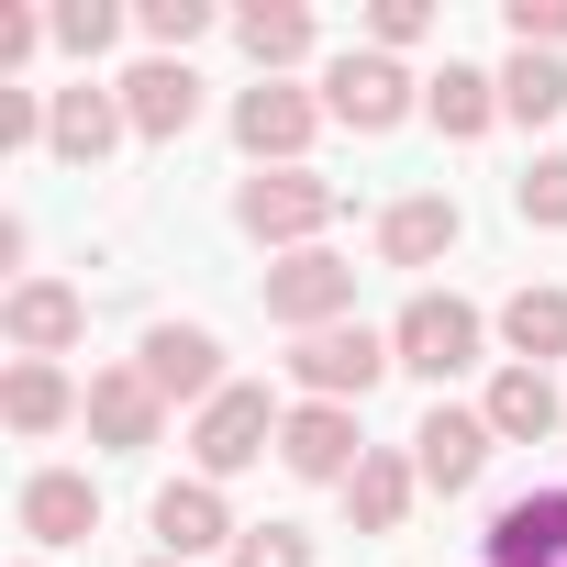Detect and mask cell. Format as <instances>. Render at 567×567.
<instances>
[{
  "label": "cell",
  "mask_w": 567,
  "mask_h": 567,
  "mask_svg": "<svg viewBox=\"0 0 567 567\" xmlns=\"http://www.w3.org/2000/svg\"><path fill=\"white\" fill-rule=\"evenodd\" d=\"M478 334H489V323H478V301H456V290H412V301H401V323H390V357H401L412 379H434V390H445L456 368H478Z\"/></svg>",
  "instance_id": "1"
},
{
  "label": "cell",
  "mask_w": 567,
  "mask_h": 567,
  "mask_svg": "<svg viewBox=\"0 0 567 567\" xmlns=\"http://www.w3.org/2000/svg\"><path fill=\"white\" fill-rule=\"evenodd\" d=\"M334 212H346V189L312 178V167H267V178L234 189V223H245L256 245H301V256H312V234H323Z\"/></svg>",
  "instance_id": "2"
},
{
  "label": "cell",
  "mask_w": 567,
  "mask_h": 567,
  "mask_svg": "<svg viewBox=\"0 0 567 567\" xmlns=\"http://www.w3.org/2000/svg\"><path fill=\"white\" fill-rule=\"evenodd\" d=\"M278 423H290V412H278L267 390H245V379H234V390H223V401L189 423V456H200V478H212V489H223V478H245V467L278 445Z\"/></svg>",
  "instance_id": "3"
},
{
  "label": "cell",
  "mask_w": 567,
  "mask_h": 567,
  "mask_svg": "<svg viewBox=\"0 0 567 567\" xmlns=\"http://www.w3.org/2000/svg\"><path fill=\"white\" fill-rule=\"evenodd\" d=\"M401 357H390V334H368V323H334V334H301V357H290V379H301V401H368L379 379H390Z\"/></svg>",
  "instance_id": "4"
},
{
  "label": "cell",
  "mask_w": 567,
  "mask_h": 567,
  "mask_svg": "<svg viewBox=\"0 0 567 567\" xmlns=\"http://www.w3.org/2000/svg\"><path fill=\"white\" fill-rule=\"evenodd\" d=\"M357 312V267L334 256V245H312V256H290V267H267V323H290V334H334Z\"/></svg>",
  "instance_id": "5"
},
{
  "label": "cell",
  "mask_w": 567,
  "mask_h": 567,
  "mask_svg": "<svg viewBox=\"0 0 567 567\" xmlns=\"http://www.w3.org/2000/svg\"><path fill=\"white\" fill-rule=\"evenodd\" d=\"M323 112H334V123H357V134H390V123L412 112V68H401V56H379V45H346V56L323 68Z\"/></svg>",
  "instance_id": "6"
},
{
  "label": "cell",
  "mask_w": 567,
  "mask_h": 567,
  "mask_svg": "<svg viewBox=\"0 0 567 567\" xmlns=\"http://www.w3.org/2000/svg\"><path fill=\"white\" fill-rule=\"evenodd\" d=\"M278 467H290V478H323V489H346V478L368 467L357 412H346V401H301L290 423H278Z\"/></svg>",
  "instance_id": "7"
},
{
  "label": "cell",
  "mask_w": 567,
  "mask_h": 567,
  "mask_svg": "<svg viewBox=\"0 0 567 567\" xmlns=\"http://www.w3.org/2000/svg\"><path fill=\"white\" fill-rule=\"evenodd\" d=\"M79 423H90V445H112V456H145V445L167 434V401H156V379H145V368H90V401H79Z\"/></svg>",
  "instance_id": "8"
},
{
  "label": "cell",
  "mask_w": 567,
  "mask_h": 567,
  "mask_svg": "<svg viewBox=\"0 0 567 567\" xmlns=\"http://www.w3.org/2000/svg\"><path fill=\"white\" fill-rule=\"evenodd\" d=\"M489 445H501V434H489V412H456V401H434V412L412 423V478L456 501V489H478Z\"/></svg>",
  "instance_id": "9"
},
{
  "label": "cell",
  "mask_w": 567,
  "mask_h": 567,
  "mask_svg": "<svg viewBox=\"0 0 567 567\" xmlns=\"http://www.w3.org/2000/svg\"><path fill=\"white\" fill-rule=\"evenodd\" d=\"M312 123H323V101H312V90H290V79H256V90L234 101V145H245L256 167H301Z\"/></svg>",
  "instance_id": "10"
},
{
  "label": "cell",
  "mask_w": 567,
  "mask_h": 567,
  "mask_svg": "<svg viewBox=\"0 0 567 567\" xmlns=\"http://www.w3.org/2000/svg\"><path fill=\"white\" fill-rule=\"evenodd\" d=\"M134 368L156 379V401H200V412L234 390V379H223V346H212L200 323H156V334L134 346Z\"/></svg>",
  "instance_id": "11"
},
{
  "label": "cell",
  "mask_w": 567,
  "mask_h": 567,
  "mask_svg": "<svg viewBox=\"0 0 567 567\" xmlns=\"http://www.w3.org/2000/svg\"><path fill=\"white\" fill-rule=\"evenodd\" d=\"M123 123H134L145 145H178V134L200 123V79H189V56H145V68L123 79Z\"/></svg>",
  "instance_id": "12"
},
{
  "label": "cell",
  "mask_w": 567,
  "mask_h": 567,
  "mask_svg": "<svg viewBox=\"0 0 567 567\" xmlns=\"http://www.w3.org/2000/svg\"><path fill=\"white\" fill-rule=\"evenodd\" d=\"M0 334H12L23 357H68V346L90 334V301L68 290V278H23V290L0 301Z\"/></svg>",
  "instance_id": "13"
},
{
  "label": "cell",
  "mask_w": 567,
  "mask_h": 567,
  "mask_svg": "<svg viewBox=\"0 0 567 567\" xmlns=\"http://www.w3.org/2000/svg\"><path fill=\"white\" fill-rule=\"evenodd\" d=\"M145 523H156V545H167V556H178V567H189V556H212V545H234V534H245V523H234V512H223V489H212V478H167V489H156V512H145Z\"/></svg>",
  "instance_id": "14"
},
{
  "label": "cell",
  "mask_w": 567,
  "mask_h": 567,
  "mask_svg": "<svg viewBox=\"0 0 567 567\" xmlns=\"http://www.w3.org/2000/svg\"><path fill=\"white\" fill-rule=\"evenodd\" d=\"M123 134H134V123H123V90H56V112H45V145H56L68 167H101Z\"/></svg>",
  "instance_id": "15"
},
{
  "label": "cell",
  "mask_w": 567,
  "mask_h": 567,
  "mask_svg": "<svg viewBox=\"0 0 567 567\" xmlns=\"http://www.w3.org/2000/svg\"><path fill=\"white\" fill-rule=\"evenodd\" d=\"M478 412H489V434H501V445H545V434H567V401H556V379H545V368H501Z\"/></svg>",
  "instance_id": "16"
},
{
  "label": "cell",
  "mask_w": 567,
  "mask_h": 567,
  "mask_svg": "<svg viewBox=\"0 0 567 567\" xmlns=\"http://www.w3.org/2000/svg\"><path fill=\"white\" fill-rule=\"evenodd\" d=\"M23 534H34V545H79V534H101V489H90L79 467H34V478H23Z\"/></svg>",
  "instance_id": "17"
},
{
  "label": "cell",
  "mask_w": 567,
  "mask_h": 567,
  "mask_svg": "<svg viewBox=\"0 0 567 567\" xmlns=\"http://www.w3.org/2000/svg\"><path fill=\"white\" fill-rule=\"evenodd\" d=\"M445 245H456V200H445V189H412V200L379 212V256H390V267H434Z\"/></svg>",
  "instance_id": "18"
},
{
  "label": "cell",
  "mask_w": 567,
  "mask_h": 567,
  "mask_svg": "<svg viewBox=\"0 0 567 567\" xmlns=\"http://www.w3.org/2000/svg\"><path fill=\"white\" fill-rule=\"evenodd\" d=\"M412 489H423V478H412V456L368 445V467L346 478V523H357V534H401V523H412Z\"/></svg>",
  "instance_id": "19"
},
{
  "label": "cell",
  "mask_w": 567,
  "mask_h": 567,
  "mask_svg": "<svg viewBox=\"0 0 567 567\" xmlns=\"http://www.w3.org/2000/svg\"><path fill=\"white\" fill-rule=\"evenodd\" d=\"M79 401H90V390H68L56 357H12V379H0V412H12V434H56Z\"/></svg>",
  "instance_id": "20"
},
{
  "label": "cell",
  "mask_w": 567,
  "mask_h": 567,
  "mask_svg": "<svg viewBox=\"0 0 567 567\" xmlns=\"http://www.w3.org/2000/svg\"><path fill=\"white\" fill-rule=\"evenodd\" d=\"M501 346H512V368H556L567 357V290H534L523 278V290L501 301Z\"/></svg>",
  "instance_id": "21"
},
{
  "label": "cell",
  "mask_w": 567,
  "mask_h": 567,
  "mask_svg": "<svg viewBox=\"0 0 567 567\" xmlns=\"http://www.w3.org/2000/svg\"><path fill=\"white\" fill-rule=\"evenodd\" d=\"M234 45L256 56V79H278V68L312 56V12L301 0H256V12H234Z\"/></svg>",
  "instance_id": "22"
},
{
  "label": "cell",
  "mask_w": 567,
  "mask_h": 567,
  "mask_svg": "<svg viewBox=\"0 0 567 567\" xmlns=\"http://www.w3.org/2000/svg\"><path fill=\"white\" fill-rule=\"evenodd\" d=\"M423 112L467 145V134H489V123H501V79H478V68H456V56H445V79H423Z\"/></svg>",
  "instance_id": "23"
},
{
  "label": "cell",
  "mask_w": 567,
  "mask_h": 567,
  "mask_svg": "<svg viewBox=\"0 0 567 567\" xmlns=\"http://www.w3.org/2000/svg\"><path fill=\"white\" fill-rule=\"evenodd\" d=\"M489 556H567V489H534L489 523Z\"/></svg>",
  "instance_id": "24"
},
{
  "label": "cell",
  "mask_w": 567,
  "mask_h": 567,
  "mask_svg": "<svg viewBox=\"0 0 567 567\" xmlns=\"http://www.w3.org/2000/svg\"><path fill=\"white\" fill-rule=\"evenodd\" d=\"M501 112H512V123H556V112H567V68H556V56H512V68H501Z\"/></svg>",
  "instance_id": "25"
},
{
  "label": "cell",
  "mask_w": 567,
  "mask_h": 567,
  "mask_svg": "<svg viewBox=\"0 0 567 567\" xmlns=\"http://www.w3.org/2000/svg\"><path fill=\"white\" fill-rule=\"evenodd\" d=\"M512 212L545 223V234H567V156H534V167L512 178Z\"/></svg>",
  "instance_id": "26"
},
{
  "label": "cell",
  "mask_w": 567,
  "mask_h": 567,
  "mask_svg": "<svg viewBox=\"0 0 567 567\" xmlns=\"http://www.w3.org/2000/svg\"><path fill=\"white\" fill-rule=\"evenodd\" d=\"M234 567H312V534L301 523H245L234 534Z\"/></svg>",
  "instance_id": "27"
},
{
  "label": "cell",
  "mask_w": 567,
  "mask_h": 567,
  "mask_svg": "<svg viewBox=\"0 0 567 567\" xmlns=\"http://www.w3.org/2000/svg\"><path fill=\"white\" fill-rule=\"evenodd\" d=\"M145 34H156V56H189L212 34V12H200V0H145Z\"/></svg>",
  "instance_id": "28"
},
{
  "label": "cell",
  "mask_w": 567,
  "mask_h": 567,
  "mask_svg": "<svg viewBox=\"0 0 567 567\" xmlns=\"http://www.w3.org/2000/svg\"><path fill=\"white\" fill-rule=\"evenodd\" d=\"M501 23H512V45H523V56H556V45H567V0H512Z\"/></svg>",
  "instance_id": "29"
},
{
  "label": "cell",
  "mask_w": 567,
  "mask_h": 567,
  "mask_svg": "<svg viewBox=\"0 0 567 567\" xmlns=\"http://www.w3.org/2000/svg\"><path fill=\"white\" fill-rule=\"evenodd\" d=\"M112 34H123V12H112V0H68V12H56V45H68V56H101Z\"/></svg>",
  "instance_id": "30"
},
{
  "label": "cell",
  "mask_w": 567,
  "mask_h": 567,
  "mask_svg": "<svg viewBox=\"0 0 567 567\" xmlns=\"http://www.w3.org/2000/svg\"><path fill=\"white\" fill-rule=\"evenodd\" d=\"M368 34H379V56H401V45H423V34H434V12H423V0H379Z\"/></svg>",
  "instance_id": "31"
},
{
  "label": "cell",
  "mask_w": 567,
  "mask_h": 567,
  "mask_svg": "<svg viewBox=\"0 0 567 567\" xmlns=\"http://www.w3.org/2000/svg\"><path fill=\"white\" fill-rule=\"evenodd\" d=\"M45 112H56V101H34V90H0V145H34V134H45Z\"/></svg>",
  "instance_id": "32"
},
{
  "label": "cell",
  "mask_w": 567,
  "mask_h": 567,
  "mask_svg": "<svg viewBox=\"0 0 567 567\" xmlns=\"http://www.w3.org/2000/svg\"><path fill=\"white\" fill-rule=\"evenodd\" d=\"M45 34H56V23H34V12H0V68H23Z\"/></svg>",
  "instance_id": "33"
},
{
  "label": "cell",
  "mask_w": 567,
  "mask_h": 567,
  "mask_svg": "<svg viewBox=\"0 0 567 567\" xmlns=\"http://www.w3.org/2000/svg\"><path fill=\"white\" fill-rule=\"evenodd\" d=\"M489 567H567V556H489Z\"/></svg>",
  "instance_id": "34"
},
{
  "label": "cell",
  "mask_w": 567,
  "mask_h": 567,
  "mask_svg": "<svg viewBox=\"0 0 567 567\" xmlns=\"http://www.w3.org/2000/svg\"><path fill=\"white\" fill-rule=\"evenodd\" d=\"M145 567H178V556H145Z\"/></svg>",
  "instance_id": "35"
}]
</instances>
